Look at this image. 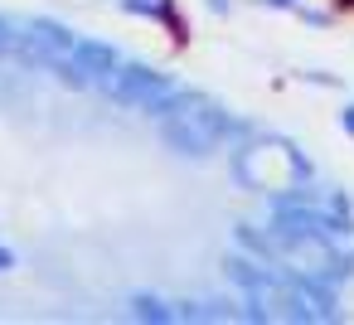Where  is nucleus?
<instances>
[{"label": "nucleus", "instance_id": "nucleus-4", "mask_svg": "<svg viewBox=\"0 0 354 325\" xmlns=\"http://www.w3.org/2000/svg\"><path fill=\"white\" fill-rule=\"evenodd\" d=\"M238 243H243V248H252V252H262V257H272V238H262L252 223H238Z\"/></svg>", "mask_w": 354, "mask_h": 325}, {"label": "nucleus", "instance_id": "nucleus-5", "mask_svg": "<svg viewBox=\"0 0 354 325\" xmlns=\"http://www.w3.org/2000/svg\"><path fill=\"white\" fill-rule=\"evenodd\" d=\"M136 315H141V320H170V310H165L160 301H151V296H136Z\"/></svg>", "mask_w": 354, "mask_h": 325}, {"label": "nucleus", "instance_id": "nucleus-3", "mask_svg": "<svg viewBox=\"0 0 354 325\" xmlns=\"http://www.w3.org/2000/svg\"><path fill=\"white\" fill-rule=\"evenodd\" d=\"M25 35H30L25 44H30V49H44V54H49L54 64H59V59H64V54H68V49L78 44V35H68L64 25H49V20H39V25H30Z\"/></svg>", "mask_w": 354, "mask_h": 325}, {"label": "nucleus", "instance_id": "nucleus-6", "mask_svg": "<svg viewBox=\"0 0 354 325\" xmlns=\"http://www.w3.org/2000/svg\"><path fill=\"white\" fill-rule=\"evenodd\" d=\"M339 122H344V131L354 136V107H344V117H339Z\"/></svg>", "mask_w": 354, "mask_h": 325}, {"label": "nucleus", "instance_id": "nucleus-7", "mask_svg": "<svg viewBox=\"0 0 354 325\" xmlns=\"http://www.w3.org/2000/svg\"><path fill=\"white\" fill-rule=\"evenodd\" d=\"M267 6H291V0H267Z\"/></svg>", "mask_w": 354, "mask_h": 325}, {"label": "nucleus", "instance_id": "nucleus-1", "mask_svg": "<svg viewBox=\"0 0 354 325\" xmlns=\"http://www.w3.org/2000/svg\"><path fill=\"white\" fill-rule=\"evenodd\" d=\"M175 83L160 73V68H146V64H117L107 78H102V93L112 98V102H122V107H131V112H146L160 93H170Z\"/></svg>", "mask_w": 354, "mask_h": 325}, {"label": "nucleus", "instance_id": "nucleus-2", "mask_svg": "<svg viewBox=\"0 0 354 325\" xmlns=\"http://www.w3.org/2000/svg\"><path fill=\"white\" fill-rule=\"evenodd\" d=\"M122 64V54L112 49V44H97V39H78L54 68H59V78L64 83H73V88H83V83H102L112 68Z\"/></svg>", "mask_w": 354, "mask_h": 325}]
</instances>
